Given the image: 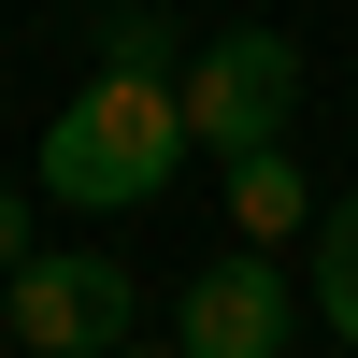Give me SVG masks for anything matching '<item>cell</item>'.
Here are the masks:
<instances>
[{
    "label": "cell",
    "instance_id": "cell-1",
    "mask_svg": "<svg viewBox=\"0 0 358 358\" xmlns=\"http://www.w3.org/2000/svg\"><path fill=\"white\" fill-rule=\"evenodd\" d=\"M187 101L143 72H86L72 101L43 115V143H29V187L72 201V215H143V201H172V172H187Z\"/></svg>",
    "mask_w": 358,
    "mask_h": 358
},
{
    "label": "cell",
    "instance_id": "cell-2",
    "mask_svg": "<svg viewBox=\"0 0 358 358\" xmlns=\"http://www.w3.org/2000/svg\"><path fill=\"white\" fill-rule=\"evenodd\" d=\"M172 101H187V143H201L215 172L287 158V115H301V43H287L273 15H258V29H215V43L187 57V86H172Z\"/></svg>",
    "mask_w": 358,
    "mask_h": 358
},
{
    "label": "cell",
    "instance_id": "cell-3",
    "mask_svg": "<svg viewBox=\"0 0 358 358\" xmlns=\"http://www.w3.org/2000/svg\"><path fill=\"white\" fill-rule=\"evenodd\" d=\"M0 344H29V358H115V344H143L129 258L115 244H43L15 287H0Z\"/></svg>",
    "mask_w": 358,
    "mask_h": 358
},
{
    "label": "cell",
    "instance_id": "cell-4",
    "mask_svg": "<svg viewBox=\"0 0 358 358\" xmlns=\"http://www.w3.org/2000/svg\"><path fill=\"white\" fill-rule=\"evenodd\" d=\"M287 330H301V287H287L258 244L201 258V273L172 287V344L187 358H287Z\"/></svg>",
    "mask_w": 358,
    "mask_h": 358
},
{
    "label": "cell",
    "instance_id": "cell-5",
    "mask_svg": "<svg viewBox=\"0 0 358 358\" xmlns=\"http://www.w3.org/2000/svg\"><path fill=\"white\" fill-rule=\"evenodd\" d=\"M301 315H330L344 358H358V187L315 201V273H301Z\"/></svg>",
    "mask_w": 358,
    "mask_h": 358
},
{
    "label": "cell",
    "instance_id": "cell-6",
    "mask_svg": "<svg viewBox=\"0 0 358 358\" xmlns=\"http://www.w3.org/2000/svg\"><path fill=\"white\" fill-rule=\"evenodd\" d=\"M101 72L187 86V29H172V0H101Z\"/></svg>",
    "mask_w": 358,
    "mask_h": 358
},
{
    "label": "cell",
    "instance_id": "cell-7",
    "mask_svg": "<svg viewBox=\"0 0 358 358\" xmlns=\"http://www.w3.org/2000/svg\"><path fill=\"white\" fill-rule=\"evenodd\" d=\"M229 229H244L258 258H273L287 229H315V187H301V158H244V172H229Z\"/></svg>",
    "mask_w": 358,
    "mask_h": 358
},
{
    "label": "cell",
    "instance_id": "cell-8",
    "mask_svg": "<svg viewBox=\"0 0 358 358\" xmlns=\"http://www.w3.org/2000/svg\"><path fill=\"white\" fill-rule=\"evenodd\" d=\"M29 258H43V244H29V187H0V287H15Z\"/></svg>",
    "mask_w": 358,
    "mask_h": 358
},
{
    "label": "cell",
    "instance_id": "cell-9",
    "mask_svg": "<svg viewBox=\"0 0 358 358\" xmlns=\"http://www.w3.org/2000/svg\"><path fill=\"white\" fill-rule=\"evenodd\" d=\"M115 358H187V344H115Z\"/></svg>",
    "mask_w": 358,
    "mask_h": 358
}]
</instances>
